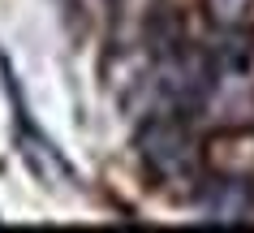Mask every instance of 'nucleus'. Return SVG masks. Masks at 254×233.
<instances>
[{
  "mask_svg": "<svg viewBox=\"0 0 254 233\" xmlns=\"http://www.w3.org/2000/svg\"><path fill=\"white\" fill-rule=\"evenodd\" d=\"M138 160L160 186H202L207 160L181 112H155L138 130Z\"/></svg>",
  "mask_w": 254,
  "mask_h": 233,
  "instance_id": "1",
  "label": "nucleus"
},
{
  "mask_svg": "<svg viewBox=\"0 0 254 233\" xmlns=\"http://www.w3.org/2000/svg\"><path fill=\"white\" fill-rule=\"evenodd\" d=\"M0 61H4V56H0ZM4 91L13 95V112H17V151H22V160L35 168V177L52 181V173H61V177H73V173H69V164H65V155L52 147V138L35 130V121H30V108H26V99H22V86H17V78H13V69H9V61H4Z\"/></svg>",
  "mask_w": 254,
  "mask_h": 233,
  "instance_id": "2",
  "label": "nucleus"
},
{
  "mask_svg": "<svg viewBox=\"0 0 254 233\" xmlns=\"http://www.w3.org/2000/svg\"><path fill=\"white\" fill-rule=\"evenodd\" d=\"M194 207L202 220L215 225H241L254 212V181H237V177H211L194 190Z\"/></svg>",
  "mask_w": 254,
  "mask_h": 233,
  "instance_id": "3",
  "label": "nucleus"
},
{
  "mask_svg": "<svg viewBox=\"0 0 254 233\" xmlns=\"http://www.w3.org/2000/svg\"><path fill=\"white\" fill-rule=\"evenodd\" d=\"M202 160L211 177H237V181H254V130L250 125H228L215 130L202 143Z\"/></svg>",
  "mask_w": 254,
  "mask_h": 233,
  "instance_id": "4",
  "label": "nucleus"
},
{
  "mask_svg": "<svg viewBox=\"0 0 254 233\" xmlns=\"http://www.w3.org/2000/svg\"><path fill=\"white\" fill-rule=\"evenodd\" d=\"M202 9H207V22L224 35L254 26V0H202Z\"/></svg>",
  "mask_w": 254,
  "mask_h": 233,
  "instance_id": "5",
  "label": "nucleus"
}]
</instances>
